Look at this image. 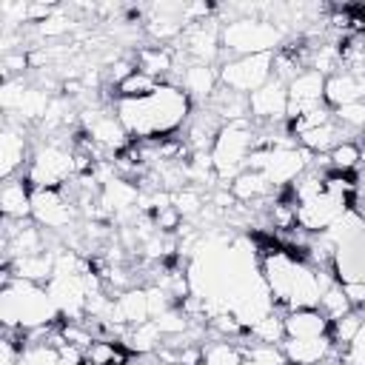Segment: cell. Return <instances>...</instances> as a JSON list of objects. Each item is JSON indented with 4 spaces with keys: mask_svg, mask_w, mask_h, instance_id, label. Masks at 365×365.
Segmentation results:
<instances>
[{
    "mask_svg": "<svg viewBox=\"0 0 365 365\" xmlns=\"http://www.w3.org/2000/svg\"><path fill=\"white\" fill-rule=\"evenodd\" d=\"M245 351L240 339H211L202 342V365H242Z\"/></svg>",
    "mask_w": 365,
    "mask_h": 365,
    "instance_id": "cell-22",
    "label": "cell"
},
{
    "mask_svg": "<svg viewBox=\"0 0 365 365\" xmlns=\"http://www.w3.org/2000/svg\"><path fill=\"white\" fill-rule=\"evenodd\" d=\"M248 117L257 125H279L288 120V86L279 80H268L262 88L248 94Z\"/></svg>",
    "mask_w": 365,
    "mask_h": 365,
    "instance_id": "cell-9",
    "label": "cell"
},
{
    "mask_svg": "<svg viewBox=\"0 0 365 365\" xmlns=\"http://www.w3.org/2000/svg\"><path fill=\"white\" fill-rule=\"evenodd\" d=\"M317 308H319L331 322L354 311V305H351V299H348V294H345L342 282H331V285L322 291V297H319V305H317Z\"/></svg>",
    "mask_w": 365,
    "mask_h": 365,
    "instance_id": "cell-27",
    "label": "cell"
},
{
    "mask_svg": "<svg viewBox=\"0 0 365 365\" xmlns=\"http://www.w3.org/2000/svg\"><path fill=\"white\" fill-rule=\"evenodd\" d=\"M325 103L336 111L342 106L351 103H365V74H354V71H336L331 77H325Z\"/></svg>",
    "mask_w": 365,
    "mask_h": 365,
    "instance_id": "cell-15",
    "label": "cell"
},
{
    "mask_svg": "<svg viewBox=\"0 0 365 365\" xmlns=\"http://www.w3.org/2000/svg\"><path fill=\"white\" fill-rule=\"evenodd\" d=\"M29 160H31V148H29L26 125L6 117L3 131H0V174H3V180L26 174Z\"/></svg>",
    "mask_w": 365,
    "mask_h": 365,
    "instance_id": "cell-10",
    "label": "cell"
},
{
    "mask_svg": "<svg viewBox=\"0 0 365 365\" xmlns=\"http://www.w3.org/2000/svg\"><path fill=\"white\" fill-rule=\"evenodd\" d=\"M208 108L222 120V123H234V120H251L248 117V97L245 94H237L225 86L217 88V94L211 97Z\"/></svg>",
    "mask_w": 365,
    "mask_h": 365,
    "instance_id": "cell-21",
    "label": "cell"
},
{
    "mask_svg": "<svg viewBox=\"0 0 365 365\" xmlns=\"http://www.w3.org/2000/svg\"><path fill=\"white\" fill-rule=\"evenodd\" d=\"M362 325H365V311H359V308H354L351 314H345V317L334 319V322H331V328H328V336L334 339L336 351H345V348L356 339V334L362 331Z\"/></svg>",
    "mask_w": 365,
    "mask_h": 365,
    "instance_id": "cell-24",
    "label": "cell"
},
{
    "mask_svg": "<svg viewBox=\"0 0 365 365\" xmlns=\"http://www.w3.org/2000/svg\"><path fill=\"white\" fill-rule=\"evenodd\" d=\"M351 137H354V134H348V131L336 123V117H334L331 123H325V125H319V128H311V131L299 134L297 143H299L305 151H311L314 157H319V154H331L342 140H351Z\"/></svg>",
    "mask_w": 365,
    "mask_h": 365,
    "instance_id": "cell-20",
    "label": "cell"
},
{
    "mask_svg": "<svg viewBox=\"0 0 365 365\" xmlns=\"http://www.w3.org/2000/svg\"><path fill=\"white\" fill-rule=\"evenodd\" d=\"M282 48V31L268 17H234L222 23V51L228 57H248V54H271Z\"/></svg>",
    "mask_w": 365,
    "mask_h": 365,
    "instance_id": "cell-4",
    "label": "cell"
},
{
    "mask_svg": "<svg viewBox=\"0 0 365 365\" xmlns=\"http://www.w3.org/2000/svg\"><path fill=\"white\" fill-rule=\"evenodd\" d=\"M339 356H342V365H365V325L356 334V339L345 351H339Z\"/></svg>",
    "mask_w": 365,
    "mask_h": 365,
    "instance_id": "cell-31",
    "label": "cell"
},
{
    "mask_svg": "<svg viewBox=\"0 0 365 365\" xmlns=\"http://www.w3.org/2000/svg\"><path fill=\"white\" fill-rule=\"evenodd\" d=\"M362 165L359 143L356 140H342L331 154H328V171H342V174H356Z\"/></svg>",
    "mask_w": 365,
    "mask_h": 365,
    "instance_id": "cell-25",
    "label": "cell"
},
{
    "mask_svg": "<svg viewBox=\"0 0 365 365\" xmlns=\"http://www.w3.org/2000/svg\"><path fill=\"white\" fill-rule=\"evenodd\" d=\"M77 217V205L63 188H31V220L46 231H66Z\"/></svg>",
    "mask_w": 365,
    "mask_h": 365,
    "instance_id": "cell-7",
    "label": "cell"
},
{
    "mask_svg": "<svg viewBox=\"0 0 365 365\" xmlns=\"http://www.w3.org/2000/svg\"><path fill=\"white\" fill-rule=\"evenodd\" d=\"M168 83H177L191 97L194 106H208L220 88V68L202 63H185L182 68H174Z\"/></svg>",
    "mask_w": 365,
    "mask_h": 365,
    "instance_id": "cell-12",
    "label": "cell"
},
{
    "mask_svg": "<svg viewBox=\"0 0 365 365\" xmlns=\"http://www.w3.org/2000/svg\"><path fill=\"white\" fill-rule=\"evenodd\" d=\"M342 288H345V294H348L351 305L362 311V308H365V282H345Z\"/></svg>",
    "mask_w": 365,
    "mask_h": 365,
    "instance_id": "cell-32",
    "label": "cell"
},
{
    "mask_svg": "<svg viewBox=\"0 0 365 365\" xmlns=\"http://www.w3.org/2000/svg\"><path fill=\"white\" fill-rule=\"evenodd\" d=\"M71 29H74V20H71L66 11H60V9H57L48 20H43V23L34 26V31H37L40 37H66Z\"/></svg>",
    "mask_w": 365,
    "mask_h": 365,
    "instance_id": "cell-30",
    "label": "cell"
},
{
    "mask_svg": "<svg viewBox=\"0 0 365 365\" xmlns=\"http://www.w3.org/2000/svg\"><path fill=\"white\" fill-rule=\"evenodd\" d=\"M228 188H231L237 202H268L279 194L262 171H251V168H245L240 177H234Z\"/></svg>",
    "mask_w": 365,
    "mask_h": 365,
    "instance_id": "cell-19",
    "label": "cell"
},
{
    "mask_svg": "<svg viewBox=\"0 0 365 365\" xmlns=\"http://www.w3.org/2000/svg\"><path fill=\"white\" fill-rule=\"evenodd\" d=\"M336 123L348 131V134H362L365 131V103H351L334 111Z\"/></svg>",
    "mask_w": 365,
    "mask_h": 365,
    "instance_id": "cell-29",
    "label": "cell"
},
{
    "mask_svg": "<svg viewBox=\"0 0 365 365\" xmlns=\"http://www.w3.org/2000/svg\"><path fill=\"white\" fill-rule=\"evenodd\" d=\"M254 120H234L225 123L214 140L211 163L222 185H228L234 177H240L248 168V154L254 148Z\"/></svg>",
    "mask_w": 365,
    "mask_h": 365,
    "instance_id": "cell-5",
    "label": "cell"
},
{
    "mask_svg": "<svg viewBox=\"0 0 365 365\" xmlns=\"http://www.w3.org/2000/svg\"><path fill=\"white\" fill-rule=\"evenodd\" d=\"M157 86H160V80H154L143 71H134L114 88V100H140V97H148Z\"/></svg>",
    "mask_w": 365,
    "mask_h": 365,
    "instance_id": "cell-28",
    "label": "cell"
},
{
    "mask_svg": "<svg viewBox=\"0 0 365 365\" xmlns=\"http://www.w3.org/2000/svg\"><path fill=\"white\" fill-rule=\"evenodd\" d=\"M240 345L245 351V362L242 365H288L282 345H268V342H254L248 334L240 336Z\"/></svg>",
    "mask_w": 365,
    "mask_h": 365,
    "instance_id": "cell-23",
    "label": "cell"
},
{
    "mask_svg": "<svg viewBox=\"0 0 365 365\" xmlns=\"http://www.w3.org/2000/svg\"><path fill=\"white\" fill-rule=\"evenodd\" d=\"M0 211L9 220H31V185L26 174L3 180L0 188Z\"/></svg>",
    "mask_w": 365,
    "mask_h": 365,
    "instance_id": "cell-17",
    "label": "cell"
},
{
    "mask_svg": "<svg viewBox=\"0 0 365 365\" xmlns=\"http://www.w3.org/2000/svg\"><path fill=\"white\" fill-rule=\"evenodd\" d=\"M285 322V339H317L328 336L331 319L319 308H294L282 314Z\"/></svg>",
    "mask_w": 365,
    "mask_h": 365,
    "instance_id": "cell-14",
    "label": "cell"
},
{
    "mask_svg": "<svg viewBox=\"0 0 365 365\" xmlns=\"http://www.w3.org/2000/svg\"><path fill=\"white\" fill-rule=\"evenodd\" d=\"M282 354L288 365H322L336 354V345L331 336H317V339H285Z\"/></svg>",
    "mask_w": 365,
    "mask_h": 365,
    "instance_id": "cell-16",
    "label": "cell"
},
{
    "mask_svg": "<svg viewBox=\"0 0 365 365\" xmlns=\"http://www.w3.org/2000/svg\"><path fill=\"white\" fill-rule=\"evenodd\" d=\"M134 63H137V71H143L160 83H168L177 68V51L171 46H140Z\"/></svg>",
    "mask_w": 365,
    "mask_h": 365,
    "instance_id": "cell-18",
    "label": "cell"
},
{
    "mask_svg": "<svg viewBox=\"0 0 365 365\" xmlns=\"http://www.w3.org/2000/svg\"><path fill=\"white\" fill-rule=\"evenodd\" d=\"M194 111L191 97L177 83H160L148 97L114 100V114L131 140H165L177 137L188 125Z\"/></svg>",
    "mask_w": 365,
    "mask_h": 365,
    "instance_id": "cell-1",
    "label": "cell"
},
{
    "mask_svg": "<svg viewBox=\"0 0 365 365\" xmlns=\"http://www.w3.org/2000/svg\"><path fill=\"white\" fill-rule=\"evenodd\" d=\"M248 336L254 342H268V345H282L285 342V322H282V311H271L268 317H262L257 325L248 328Z\"/></svg>",
    "mask_w": 365,
    "mask_h": 365,
    "instance_id": "cell-26",
    "label": "cell"
},
{
    "mask_svg": "<svg viewBox=\"0 0 365 365\" xmlns=\"http://www.w3.org/2000/svg\"><path fill=\"white\" fill-rule=\"evenodd\" d=\"M362 11H365V6H362Z\"/></svg>",
    "mask_w": 365,
    "mask_h": 365,
    "instance_id": "cell-33",
    "label": "cell"
},
{
    "mask_svg": "<svg viewBox=\"0 0 365 365\" xmlns=\"http://www.w3.org/2000/svg\"><path fill=\"white\" fill-rule=\"evenodd\" d=\"M83 131L91 137V143H97L103 151H108V154H120L128 143H131V137H128V131L123 128V123H120V117L114 114V108H106V106H91V108H86L83 111Z\"/></svg>",
    "mask_w": 365,
    "mask_h": 365,
    "instance_id": "cell-8",
    "label": "cell"
},
{
    "mask_svg": "<svg viewBox=\"0 0 365 365\" xmlns=\"http://www.w3.org/2000/svg\"><path fill=\"white\" fill-rule=\"evenodd\" d=\"M74 148L71 140L63 137H43L31 148V160L26 168V180L31 188H63L74 180Z\"/></svg>",
    "mask_w": 365,
    "mask_h": 365,
    "instance_id": "cell-3",
    "label": "cell"
},
{
    "mask_svg": "<svg viewBox=\"0 0 365 365\" xmlns=\"http://www.w3.org/2000/svg\"><path fill=\"white\" fill-rule=\"evenodd\" d=\"M351 205H354V202H348V200H342V197H331V194L322 191L319 197L305 200V202L297 205V225H299L302 231H308V234H322V231H328Z\"/></svg>",
    "mask_w": 365,
    "mask_h": 365,
    "instance_id": "cell-11",
    "label": "cell"
},
{
    "mask_svg": "<svg viewBox=\"0 0 365 365\" xmlns=\"http://www.w3.org/2000/svg\"><path fill=\"white\" fill-rule=\"evenodd\" d=\"M319 106H325V77L314 68H305L288 83V120H297Z\"/></svg>",
    "mask_w": 365,
    "mask_h": 365,
    "instance_id": "cell-13",
    "label": "cell"
},
{
    "mask_svg": "<svg viewBox=\"0 0 365 365\" xmlns=\"http://www.w3.org/2000/svg\"><path fill=\"white\" fill-rule=\"evenodd\" d=\"M0 319H3V328L31 331L60 319V311L48 297L46 285L14 277L9 285L0 288Z\"/></svg>",
    "mask_w": 365,
    "mask_h": 365,
    "instance_id": "cell-2",
    "label": "cell"
},
{
    "mask_svg": "<svg viewBox=\"0 0 365 365\" xmlns=\"http://www.w3.org/2000/svg\"><path fill=\"white\" fill-rule=\"evenodd\" d=\"M274 77V51L271 54H248V57H228L220 66V86L237 94H254Z\"/></svg>",
    "mask_w": 365,
    "mask_h": 365,
    "instance_id": "cell-6",
    "label": "cell"
}]
</instances>
